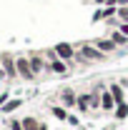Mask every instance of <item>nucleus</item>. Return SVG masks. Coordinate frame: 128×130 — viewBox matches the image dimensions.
Listing matches in <instances>:
<instances>
[{"label":"nucleus","mask_w":128,"mask_h":130,"mask_svg":"<svg viewBox=\"0 0 128 130\" xmlns=\"http://www.w3.org/2000/svg\"><path fill=\"white\" fill-rule=\"evenodd\" d=\"M58 103L68 108V110H75V105H78V90L75 88H70V85H65L58 90Z\"/></svg>","instance_id":"obj_5"},{"label":"nucleus","mask_w":128,"mask_h":130,"mask_svg":"<svg viewBox=\"0 0 128 130\" xmlns=\"http://www.w3.org/2000/svg\"><path fill=\"white\" fill-rule=\"evenodd\" d=\"M28 60H30V68L35 73V78L48 75V60H45L43 50H28Z\"/></svg>","instance_id":"obj_4"},{"label":"nucleus","mask_w":128,"mask_h":130,"mask_svg":"<svg viewBox=\"0 0 128 130\" xmlns=\"http://www.w3.org/2000/svg\"><path fill=\"white\" fill-rule=\"evenodd\" d=\"M118 20H121V23H128V5H121V8H118Z\"/></svg>","instance_id":"obj_19"},{"label":"nucleus","mask_w":128,"mask_h":130,"mask_svg":"<svg viewBox=\"0 0 128 130\" xmlns=\"http://www.w3.org/2000/svg\"><path fill=\"white\" fill-rule=\"evenodd\" d=\"M68 73H73V68L65 63V60H60V58H55V60H50V63H48V75H58V78H65Z\"/></svg>","instance_id":"obj_7"},{"label":"nucleus","mask_w":128,"mask_h":130,"mask_svg":"<svg viewBox=\"0 0 128 130\" xmlns=\"http://www.w3.org/2000/svg\"><path fill=\"white\" fill-rule=\"evenodd\" d=\"M91 43H93L100 53H106V55H118V53H123V50H118V45L113 43L108 35H103V38H93Z\"/></svg>","instance_id":"obj_6"},{"label":"nucleus","mask_w":128,"mask_h":130,"mask_svg":"<svg viewBox=\"0 0 128 130\" xmlns=\"http://www.w3.org/2000/svg\"><path fill=\"white\" fill-rule=\"evenodd\" d=\"M100 130H113V125H106V128H100Z\"/></svg>","instance_id":"obj_24"},{"label":"nucleus","mask_w":128,"mask_h":130,"mask_svg":"<svg viewBox=\"0 0 128 130\" xmlns=\"http://www.w3.org/2000/svg\"><path fill=\"white\" fill-rule=\"evenodd\" d=\"M8 100H10V93H8V90H0V108H3Z\"/></svg>","instance_id":"obj_20"},{"label":"nucleus","mask_w":128,"mask_h":130,"mask_svg":"<svg viewBox=\"0 0 128 130\" xmlns=\"http://www.w3.org/2000/svg\"><path fill=\"white\" fill-rule=\"evenodd\" d=\"M68 125H70V128H75V130H78V128H80V115H75V113H73V110H70V115H68Z\"/></svg>","instance_id":"obj_16"},{"label":"nucleus","mask_w":128,"mask_h":130,"mask_svg":"<svg viewBox=\"0 0 128 130\" xmlns=\"http://www.w3.org/2000/svg\"><path fill=\"white\" fill-rule=\"evenodd\" d=\"M0 68L8 73V83L20 80V78H18V65H15V53H10V50H0Z\"/></svg>","instance_id":"obj_2"},{"label":"nucleus","mask_w":128,"mask_h":130,"mask_svg":"<svg viewBox=\"0 0 128 130\" xmlns=\"http://www.w3.org/2000/svg\"><path fill=\"white\" fill-rule=\"evenodd\" d=\"M23 120V130H38V125H40V120L35 118V115H25V118H20Z\"/></svg>","instance_id":"obj_15"},{"label":"nucleus","mask_w":128,"mask_h":130,"mask_svg":"<svg viewBox=\"0 0 128 130\" xmlns=\"http://www.w3.org/2000/svg\"><path fill=\"white\" fill-rule=\"evenodd\" d=\"M15 65H18V78L23 83H35V73L30 68V60H28V53H18L15 55Z\"/></svg>","instance_id":"obj_1"},{"label":"nucleus","mask_w":128,"mask_h":130,"mask_svg":"<svg viewBox=\"0 0 128 130\" xmlns=\"http://www.w3.org/2000/svg\"><path fill=\"white\" fill-rule=\"evenodd\" d=\"M53 50H55V55L60 58V60H65V63L70 65V68H75V45L73 43H68V40H60V43H55L53 45Z\"/></svg>","instance_id":"obj_3"},{"label":"nucleus","mask_w":128,"mask_h":130,"mask_svg":"<svg viewBox=\"0 0 128 130\" xmlns=\"http://www.w3.org/2000/svg\"><path fill=\"white\" fill-rule=\"evenodd\" d=\"M108 38H111L113 43L118 45V50H128V35H123V32L118 30V28H113V30H108Z\"/></svg>","instance_id":"obj_12"},{"label":"nucleus","mask_w":128,"mask_h":130,"mask_svg":"<svg viewBox=\"0 0 128 130\" xmlns=\"http://www.w3.org/2000/svg\"><path fill=\"white\" fill-rule=\"evenodd\" d=\"M108 90H111V95H113V100H116V105H118V103H126V100H128V90H126V88H123L118 80L108 83Z\"/></svg>","instance_id":"obj_9"},{"label":"nucleus","mask_w":128,"mask_h":130,"mask_svg":"<svg viewBox=\"0 0 128 130\" xmlns=\"http://www.w3.org/2000/svg\"><path fill=\"white\" fill-rule=\"evenodd\" d=\"M118 83H121V85H123V88H126V90H128V78H121V80H118Z\"/></svg>","instance_id":"obj_22"},{"label":"nucleus","mask_w":128,"mask_h":130,"mask_svg":"<svg viewBox=\"0 0 128 130\" xmlns=\"http://www.w3.org/2000/svg\"><path fill=\"white\" fill-rule=\"evenodd\" d=\"M75 113L78 115H91V90H80L78 93V105H75Z\"/></svg>","instance_id":"obj_8"},{"label":"nucleus","mask_w":128,"mask_h":130,"mask_svg":"<svg viewBox=\"0 0 128 130\" xmlns=\"http://www.w3.org/2000/svg\"><path fill=\"white\" fill-rule=\"evenodd\" d=\"M23 105H25V98H10V100L0 108V113H3V115H13L15 110H20Z\"/></svg>","instance_id":"obj_11"},{"label":"nucleus","mask_w":128,"mask_h":130,"mask_svg":"<svg viewBox=\"0 0 128 130\" xmlns=\"http://www.w3.org/2000/svg\"><path fill=\"white\" fill-rule=\"evenodd\" d=\"M111 118L116 120V123H123V120H128V100L116 105V110L111 113Z\"/></svg>","instance_id":"obj_14"},{"label":"nucleus","mask_w":128,"mask_h":130,"mask_svg":"<svg viewBox=\"0 0 128 130\" xmlns=\"http://www.w3.org/2000/svg\"><path fill=\"white\" fill-rule=\"evenodd\" d=\"M113 110H116V100H113L111 90L106 88V90L100 93V113H108V115H111Z\"/></svg>","instance_id":"obj_10"},{"label":"nucleus","mask_w":128,"mask_h":130,"mask_svg":"<svg viewBox=\"0 0 128 130\" xmlns=\"http://www.w3.org/2000/svg\"><path fill=\"white\" fill-rule=\"evenodd\" d=\"M106 18H103V8H96L93 13H91V23H103Z\"/></svg>","instance_id":"obj_17"},{"label":"nucleus","mask_w":128,"mask_h":130,"mask_svg":"<svg viewBox=\"0 0 128 130\" xmlns=\"http://www.w3.org/2000/svg\"><path fill=\"white\" fill-rule=\"evenodd\" d=\"M121 5H128V0H118V8H121Z\"/></svg>","instance_id":"obj_23"},{"label":"nucleus","mask_w":128,"mask_h":130,"mask_svg":"<svg viewBox=\"0 0 128 130\" xmlns=\"http://www.w3.org/2000/svg\"><path fill=\"white\" fill-rule=\"evenodd\" d=\"M93 5L96 8H106V5H111V0H93Z\"/></svg>","instance_id":"obj_21"},{"label":"nucleus","mask_w":128,"mask_h":130,"mask_svg":"<svg viewBox=\"0 0 128 130\" xmlns=\"http://www.w3.org/2000/svg\"><path fill=\"white\" fill-rule=\"evenodd\" d=\"M8 130H23V120L20 118H10L8 120Z\"/></svg>","instance_id":"obj_18"},{"label":"nucleus","mask_w":128,"mask_h":130,"mask_svg":"<svg viewBox=\"0 0 128 130\" xmlns=\"http://www.w3.org/2000/svg\"><path fill=\"white\" fill-rule=\"evenodd\" d=\"M50 115H53L58 123H68V115H70V110H68V108H63L60 103H55V105H50Z\"/></svg>","instance_id":"obj_13"}]
</instances>
